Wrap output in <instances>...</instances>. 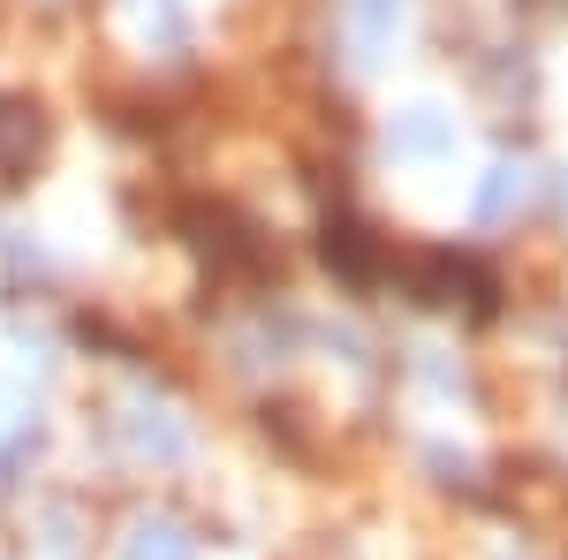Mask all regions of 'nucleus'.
Wrapping results in <instances>:
<instances>
[{
  "label": "nucleus",
  "instance_id": "obj_1",
  "mask_svg": "<svg viewBox=\"0 0 568 560\" xmlns=\"http://www.w3.org/2000/svg\"><path fill=\"white\" fill-rule=\"evenodd\" d=\"M45 136H53V122H45L39 99L31 91H0V182L8 190L31 182V167L45 160Z\"/></svg>",
  "mask_w": 568,
  "mask_h": 560
},
{
  "label": "nucleus",
  "instance_id": "obj_2",
  "mask_svg": "<svg viewBox=\"0 0 568 560\" xmlns=\"http://www.w3.org/2000/svg\"><path fill=\"white\" fill-rule=\"evenodd\" d=\"M318 251H326V265H334L342 281H356V288H372V281H387V273H394V251L364 227V220H349V213L326 220V243H318Z\"/></svg>",
  "mask_w": 568,
  "mask_h": 560
}]
</instances>
